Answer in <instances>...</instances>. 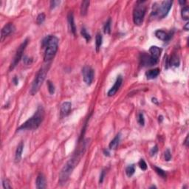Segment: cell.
Instances as JSON below:
<instances>
[{
  "label": "cell",
  "mask_w": 189,
  "mask_h": 189,
  "mask_svg": "<svg viewBox=\"0 0 189 189\" xmlns=\"http://www.w3.org/2000/svg\"><path fill=\"white\" fill-rule=\"evenodd\" d=\"M161 49L159 48L157 46H151L149 49V52H150V56H152L153 58L159 60V58L160 57V54H161Z\"/></svg>",
  "instance_id": "obj_17"
},
{
  "label": "cell",
  "mask_w": 189,
  "mask_h": 189,
  "mask_svg": "<svg viewBox=\"0 0 189 189\" xmlns=\"http://www.w3.org/2000/svg\"><path fill=\"white\" fill-rule=\"evenodd\" d=\"M186 1H179V3L181 5H182L183 6L184 5H185V4H186Z\"/></svg>",
  "instance_id": "obj_42"
},
{
  "label": "cell",
  "mask_w": 189,
  "mask_h": 189,
  "mask_svg": "<svg viewBox=\"0 0 189 189\" xmlns=\"http://www.w3.org/2000/svg\"><path fill=\"white\" fill-rule=\"evenodd\" d=\"M44 118V110L42 106H38L36 112L34 115L29 118L26 122H24L22 125H21L18 128V131H25V130H35L39 127L41 123Z\"/></svg>",
  "instance_id": "obj_3"
},
{
  "label": "cell",
  "mask_w": 189,
  "mask_h": 189,
  "mask_svg": "<svg viewBox=\"0 0 189 189\" xmlns=\"http://www.w3.org/2000/svg\"><path fill=\"white\" fill-rule=\"evenodd\" d=\"M180 65V59H179L178 56L176 55H173L169 59H167L166 63V68H168V66L170 67H177Z\"/></svg>",
  "instance_id": "obj_16"
},
{
  "label": "cell",
  "mask_w": 189,
  "mask_h": 189,
  "mask_svg": "<svg viewBox=\"0 0 189 189\" xmlns=\"http://www.w3.org/2000/svg\"><path fill=\"white\" fill-rule=\"evenodd\" d=\"M139 166H140V168H141L143 171H146V169H147V164H146V162L144 161V160H143V159H141V160H140V162H139Z\"/></svg>",
  "instance_id": "obj_32"
},
{
  "label": "cell",
  "mask_w": 189,
  "mask_h": 189,
  "mask_svg": "<svg viewBox=\"0 0 189 189\" xmlns=\"http://www.w3.org/2000/svg\"><path fill=\"white\" fill-rule=\"evenodd\" d=\"M138 123H140L141 126H144V123H145V119H144V116L143 113H140L138 115Z\"/></svg>",
  "instance_id": "obj_33"
},
{
  "label": "cell",
  "mask_w": 189,
  "mask_h": 189,
  "mask_svg": "<svg viewBox=\"0 0 189 189\" xmlns=\"http://www.w3.org/2000/svg\"><path fill=\"white\" fill-rule=\"evenodd\" d=\"M102 42H103L102 35H101L100 33H98L96 37V51H97V52H99V50H100L101 45H102Z\"/></svg>",
  "instance_id": "obj_22"
},
{
  "label": "cell",
  "mask_w": 189,
  "mask_h": 189,
  "mask_svg": "<svg viewBox=\"0 0 189 189\" xmlns=\"http://www.w3.org/2000/svg\"><path fill=\"white\" fill-rule=\"evenodd\" d=\"M72 108V104L69 101L63 103L61 106V118L67 116L70 112Z\"/></svg>",
  "instance_id": "obj_14"
},
{
  "label": "cell",
  "mask_w": 189,
  "mask_h": 189,
  "mask_svg": "<svg viewBox=\"0 0 189 189\" xmlns=\"http://www.w3.org/2000/svg\"><path fill=\"white\" fill-rule=\"evenodd\" d=\"M173 2L171 0L163 1L160 5H158L157 3H155L153 5V10L151 12V16H157L159 19H163L168 15V12L172 7Z\"/></svg>",
  "instance_id": "obj_5"
},
{
  "label": "cell",
  "mask_w": 189,
  "mask_h": 189,
  "mask_svg": "<svg viewBox=\"0 0 189 189\" xmlns=\"http://www.w3.org/2000/svg\"><path fill=\"white\" fill-rule=\"evenodd\" d=\"M153 168H155V172H156V173L158 175L160 176V177H163V178H165V177H166V173H165V171H163L162 168L157 166H154Z\"/></svg>",
  "instance_id": "obj_27"
},
{
  "label": "cell",
  "mask_w": 189,
  "mask_h": 189,
  "mask_svg": "<svg viewBox=\"0 0 189 189\" xmlns=\"http://www.w3.org/2000/svg\"><path fill=\"white\" fill-rule=\"evenodd\" d=\"M157 151H158L157 146H155V147H153L152 149H151V151H150V154H151V156H153V155H156Z\"/></svg>",
  "instance_id": "obj_37"
},
{
  "label": "cell",
  "mask_w": 189,
  "mask_h": 189,
  "mask_svg": "<svg viewBox=\"0 0 189 189\" xmlns=\"http://www.w3.org/2000/svg\"><path fill=\"white\" fill-rule=\"evenodd\" d=\"M81 36L83 37V38H85L86 41H87V42H89V41L91 40V36L90 34L87 32V29H86L84 27H83V28H81Z\"/></svg>",
  "instance_id": "obj_26"
},
{
  "label": "cell",
  "mask_w": 189,
  "mask_h": 189,
  "mask_svg": "<svg viewBox=\"0 0 189 189\" xmlns=\"http://www.w3.org/2000/svg\"><path fill=\"white\" fill-rule=\"evenodd\" d=\"M13 82L15 85H18V83H19V80H18L17 77H14L13 79Z\"/></svg>",
  "instance_id": "obj_38"
},
{
  "label": "cell",
  "mask_w": 189,
  "mask_h": 189,
  "mask_svg": "<svg viewBox=\"0 0 189 189\" xmlns=\"http://www.w3.org/2000/svg\"><path fill=\"white\" fill-rule=\"evenodd\" d=\"M120 134H118L114 137L112 141L110 142L109 145V149H111V150H115V149H117V147L119 145V143H120Z\"/></svg>",
  "instance_id": "obj_20"
},
{
  "label": "cell",
  "mask_w": 189,
  "mask_h": 189,
  "mask_svg": "<svg viewBox=\"0 0 189 189\" xmlns=\"http://www.w3.org/2000/svg\"><path fill=\"white\" fill-rule=\"evenodd\" d=\"M188 26H189V23H188V22H187V23H186V25H185V26L183 27L184 30H189Z\"/></svg>",
  "instance_id": "obj_40"
},
{
  "label": "cell",
  "mask_w": 189,
  "mask_h": 189,
  "mask_svg": "<svg viewBox=\"0 0 189 189\" xmlns=\"http://www.w3.org/2000/svg\"><path fill=\"white\" fill-rule=\"evenodd\" d=\"M50 64L47 63L45 65H43L38 71L33 83H32L31 88L30 90V93L31 94L32 96L36 95L38 92V90L40 89L42 83L45 80L47 74L48 73L49 69H50Z\"/></svg>",
  "instance_id": "obj_4"
},
{
  "label": "cell",
  "mask_w": 189,
  "mask_h": 189,
  "mask_svg": "<svg viewBox=\"0 0 189 189\" xmlns=\"http://www.w3.org/2000/svg\"><path fill=\"white\" fill-rule=\"evenodd\" d=\"M135 172V167L134 165H129L126 168V174L128 177H131Z\"/></svg>",
  "instance_id": "obj_25"
},
{
  "label": "cell",
  "mask_w": 189,
  "mask_h": 189,
  "mask_svg": "<svg viewBox=\"0 0 189 189\" xmlns=\"http://www.w3.org/2000/svg\"><path fill=\"white\" fill-rule=\"evenodd\" d=\"M60 3H61V2H60V1H55V0H53V1H51V2H50V8L51 9L55 8V7H56L57 6H59V5Z\"/></svg>",
  "instance_id": "obj_35"
},
{
  "label": "cell",
  "mask_w": 189,
  "mask_h": 189,
  "mask_svg": "<svg viewBox=\"0 0 189 189\" xmlns=\"http://www.w3.org/2000/svg\"><path fill=\"white\" fill-rule=\"evenodd\" d=\"M122 83H123V78H122V76L119 75V76L118 77V78H117L116 81L115 82V84L113 85V87H112L109 90V92H108V96L112 97V96H115L116 92L118 91V89H120V86L122 85Z\"/></svg>",
  "instance_id": "obj_11"
},
{
  "label": "cell",
  "mask_w": 189,
  "mask_h": 189,
  "mask_svg": "<svg viewBox=\"0 0 189 189\" xmlns=\"http://www.w3.org/2000/svg\"><path fill=\"white\" fill-rule=\"evenodd\" d=\"M145 2H137L133 11V22L135 25L140 26L143 24L146 15V7L144 5Z\"/></svg>",
  "instance_id": "obj_6"
},
{
  "label": "cell",
  "mask_w": 189,
  "mask_h": 189,
  "mask_svg": "<svg viewBox=\"0 0 189 189\" xmlns=\"http://www.w3.org/2000/svg\"><path fill=\"white\" fill-rule=\"evenodd\" d=\"M152 102L155 103V104H158V101L156 98H152Z\"/></svg>",
  "instance_id": "obj_43"
},
{
  "label": "cell",
  "mask_w": 189,
  "mask_h": 189,
  "mask_svg": "<svg viewBox=\"0 0 189 189\" xmlns=\"http://www.w3.org/2000/svg\"><path fill=\"white\" fill-rule=\"evenodd\" d=\"M89 4H90V2H89V1H87V0H86V1H83V2H81V14L83 16L87 15Z\"/></svg>",
  "instance_id": "obj_21"
},
{
  "label": "cell",
  "mask_w": 189,
  "mask_h": 189,
  "mask_svg": "<svg viewBox=\"0 0 189 189\" xmlns=\"http://www.w3.org/2000/svg\"><path fill=\"white\" fill-rule=\"evenodd\" d=\"M156 188V186H151V187H150V188Z\"/></svg>",
  "instance_id": "obj_44"
},
{
  "label": "cell",
  "mask_w": 189,
  "mask_h": 189,
  "mask_svg": "<svg viewBox=\"0 0 189 189\" xmlns=\"http://www.w3.org/2000/svg\"><path fill=\"white\" fill-rule=\"evenodd\" d=\"M181 16H182V19L188 21L189 19V7L188 6H185L182 8L181 11Z\"/></svg>",
  "instance_id": "obj_23"
},
{
  "label": "cell",
  "mask_w": 189,
  "mask_h": 189,
  "mask_svg": "<svg viewBox=\"0 0 189 189\" xmlns=\"http://www.w3.org/2000/svg\"><path fill=\"white\" fill-rule=\"evenodd\" d=\"M67 21L68 24H69V28L71 33H73L74 36H75L76 34V26H75V24L74 22V15H73V11H69L67 15Z\"/></svg>",
  "instance_id": "obj_13"
},
{
  "label": "cell",
  "mask_w": 189,
  "mask_h": 189,
  "mask_svg": "<svg viewBox=\"0 0 189 189\" xmlns=\"http://www.w3.org/2000/svg\"><path fill=\"white\" fill-rule=\"evenodd\" d=\"M28 39L27 38V39H25V40H24V42H23L22 43L20 44V46H19V48H18L17 51H16V55H15V56H14L13 60L12 62H11L10 68H9V70H10V71L13 70L14 68L16 67V65H17V64L19 63V61H21V59H22V57H23V53H24V50H25V48H26L27 45H28Z\"/></svg>",
  "instance_id": "obj_7"
},
{
  "label": "cell",
  "mask_w": 189,
  "mask_h": 189,
  "mask_svg": "<svg viewBox=\"0 0 189 189\" xmlns=\"http://www.w3.org/2000/svg\"><path fill=\"white\" fill-rule=\"evenodd\" d=\"M160 73V69L159 68H155V69H150L146 73V77L147 79H154L156 78L159 75Z\"/></svg>",
  "instance_id": "obj_19"
},
{
  "label": "cell",
  "mask_w": 189,
  "mask_h": 189,
  "mask_svg": "<svg viewBox=\"0 0 189 189\" xmlns=\"http://www.w3.org/2000/svg\"><path fill=\"white\" fill-rule=\"evenodd\" d=\"M155 36L157 38L160 39L164 42H168L170 40L172 37V33H166V32L161 30H158L155 32Z\"/></svg>",
  "instance_id": "obj_12"
},
{
  "label": "cell",
  "mask_w": 189,
  "mask_h": 189,
  "mask_svg": "<svg viewBox=\"0 0 189 189\" xmlns=\"http://www.w3.org/2000/svg\"><path fill=\"white\" fill-rule=\"evenodd\" d=\"M36 188L38 189H43L46 188V180L43 174H38L36 178Z\"/></svg>",
  "instance_id": "obj_15"
},
{
  "label": "cell",
  "mask_w": 189,
  "mask_h": 189,
  "mask_svg": "<svg viewBox=\"0 0 189 189\" xmlns=\"http://www.w3.org/2000/svg\"><path fill=\"white\" fill-rule=\"evenodd\" d=\"M104 155H106V156H109V152L108 150H106V149H105L104 151Z\"/></svg>",
  "instance_id": "obj_41"
},
{
  "label": "cell",
  "mask_w": 189,
  "mask_h": 189,
  "mask_svg": "<svg viewBox=\"0 0 189 189\" xmlns=\"http://www.w3.org/2000/svg\"><path fill=\"white\" fill-rule=\"evenodd\" d=\"M159 60L153 58L150 55L146 53L141 54V64L143 67H151L157 64Z\"/></svg>",
  "instance_id": "obj_9"
},
{
  "label": "cell",
  "mask_w": 189,
  "mask_h": 189,
  "mask_svg": "<svg viewBox=\"0 0 189 189\" xmlns=\"http://www.w3.org/2000/svg\"><path fill=\"white\" fill-rule=\"evenodd\" d=\"M105 175H106V171L103 170L101 173V175H100V178H99V183L100 184L102 183L103 181H104V179Z\"/></svg>",
  "instance_id": "obj_36"
},
{
  "label": "cell",
  "mask_w": 189,
  "mask_h": 189,
  "mask_svg": "<svg viewBox=\"0 0 189 189\" xmlns=\"http://www.w3.org/2000/svg\"><path fill=\"white\" fill-rule=\"evenodd\" d=\"M45 14L43 13L38 14L36 18V23L38 24H42L44 22V20H45Z\"/></svg>",
  "instance_id": "obj_28"
},
{
  "label": "cell",
  "mask_w": 189,
  "mask_h": 189,
  "mask_svg": "<svg viewBox=\"0 0 189 189\" xmlns=\"http://www.w3.org/2000/svg\"><path fill=\"white\" fill-rule=\"evenodd\" d=\"M85 149V145H83L76 153H75L73 157L68 160L67 163L63 167L61 172H60V174H59V183H60V185H64L67 182L69 178V176H70L73 171L74 170V168H75V166L78 163L81 156L83 155Z\"/></svg>",
  "instance_id": "obj_1"
},
{
  "label": "cell",
  "mask_w": 189,
  "mask_h": 189,
  "mask_svg": "<svg viewBox=\"0 0 189 189\" xmlns=\"http://www.w3.org/2000/svg\"><path fill=\"white\" fill-rule=\"evenodd\" d=\"M111 23L112 20L111 19L109 18L107 21L106 22V23H105L104 26V32L105 34H109V33H111Z\"/></svg>",
  "instance_id": "obj_24"
},
{
  "label": "cell",
  "mask_w": 189,
  "mask_h": 189,
  "mask_svg": "<svg viewBox=\"0 0 189 189\" xmlns=\"http://www.w3.org/2000/svg\"><path fill=\"white\" fill-rule=\"evenodd\" d=\"M23 62L26 64V65H29V64H30L33 62V59H32L31 58H29L28 56H24V59H23Z\"/></svg>",
  "instance_id": "obj_34"
},
{
  "label": "cell",
  "mask_w": 189,
  "mask_h": 189,
  "mask_svg": "<svg viewBox=\"0 0 189 189\" xmlns=\"http://www.w3.org/2000/svg\"><path fill=\"white\" fill-rule=\"evenodd\" d=\"M23 149H24V143H23V142H20V143L18 145L16 154H15V161H16V163H19L21 160Z\"/></svg>",
  "instance_id": "obj_18"
},
{
  "label": "cell",
  "mask_w": 189,
  "mask_h": 189,
  "mask_svg": "<svg viewBox=\"0 0 189 189\" xmlns=\"http://www.w3.org/2000/svg\"><path fill=\"white\" fill-rule=\"evenodd\" d=\"M82 75H83V81L88 86L91 85L94 79V70L91 67L85 66L82 69Z\"/></svg>",
  "instance_id": "obj_8"
},
{
  "label": "cell",
  "mask_w": 189,
  "mask_h": 189,
  "mask_svg": "<svg viewBox=\"0 0 189 189\" xmlns=\"http://www.w3.org/2000/svg\"><path fill=\"white\" fill-rule=\"evenodd\" d=\"M164 158H165V160H166V161H169L172 159V154H171L169 149L165 150V153H164Z\"/></svg>",
  "instance_id": "obj_31"
},
{
  "label": "cell",
  "mask_w": 189,
  "mask_h": 189,
  "mask_svg": "<svg viewBox=\"0 0 189 189\" xmlns=\"http://www.w3.org/2000/svg\"><path fill=\"white\" fill-rule=\"evenodd\" d=\"M47 87H48V91L50 95H53L55 93V86L50 81H47Z\"/></svg>",
  "instance_id": "obj_29"
},
{
  "label": "cell",
  "mask_w": 189,
  "mask_h": 189,
  "mask_svg": "<svg viewBox=\"0 0 189 189\" xmlns=\"http://www.w3.org/2000/svg\"><path fill=\"white\" fill-rule=\"evenodd\" d=\"M42 48L44 49V61L48 63L56 56L59 48V38L55 36H47L42 42Z\"/></svg>",
  "instance_id": "obj_2"
},
{
  "label": "cell",
  "mask_w": 189,
  "mask_h": 189,
  "mask_svg": "<svg viewBox=\"0 0 189 189\" xmlns=\"http://www.w3.org/2000/svg\"><path fill=\"white\" fill-rule=\"evenodd\" d=\"M15 30H16V28L13 23H7V24H5L2 28V31H1V41L2 42L7 36L13 33Z\"/></svg>",
  "instance_id": "obj_10"
},
{
  "label": "cell",
  "mask_w": 189,
  "mask_h": 189,
  "mask_svg": "<svg viewBox=\"0 0 189 189\" xmlns=\"http://www.w3.org/2000/svg\"><path fill=\"white\" fill-rule=\"evenodd\" d=\"M188 135H187V137H186V140H185V142H184V145L186 146V147H188Z\"/></svg>",
  "instance_id": "obj_39"
},
{
  "label": "cell",
  "mask_w": 189,
  "mask_h": 189,
  "mask_svg": "<svg viewBox=\"0 0 189 189\" xmlns=\"http://www.w3.org/2000/svg\"><path fill=\"white\" fill-rule=\"evenodd\" d=\"M2 186H3L4 188L5 189H11L12 188L11 186V183H10V181L7 179H4L2 180Z\"/></svg>",
  "instance_id": "obj_30"
}]
</instances>
